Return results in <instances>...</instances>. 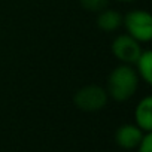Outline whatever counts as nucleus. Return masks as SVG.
Returning a JSON list of instances; mask_svg holds the SVG:
<instances>
[{"label":"nucleus","mask_w":152,"mask_h":152,"mask_svg":"<svg viewBox=\"0 0 152 152\" xmlns=\"http://www.w3.org/2000/svg\"><path fill=\"white\" fill-rule=\"evenodd\" d=\"M107 91L100 85H85L73 96L75 106L84 112H97L107 104Z\"/></svg>","instance_id":"nucleus-2"},{"label":"nucleus","mask_w":152,"mask_h":152,"mask_svg":"<svg viewBox=\"0 0 152 152\" xmlns=\"http://www.w3.org/2000/svg\"><path fill=\"white\" fill-rule=\"evenodd\" d=\"M134 118L139 128H142L146 133L152 130V97L148 96L143 100H140L134 110Z\"/></svg>","instance_id":"nucleus-6"},{"label":"nucleus","mask_w":152,"mask_h":152,"mask_svg":"<svg viewBox=\"0 0 152 152\" xmlns=\"http://www.w3.org/2000/svg\"><path fill=\"white\" fill-rule=\"evenodd\" d=\"M116 2H121V3H131V2H136V0H116Z\"/></svg>","instance_id":"nucleus-11"},{"label":"nucleus","mask_w":152,"mask_h":152,"mask_svg":"<svg viewBox=\"0 0 152 152\" xmlns=\"http://www.w3.org/2000/svg\"><path fill=\"white\" fill-rule=\"evenodd\" d=\"M143 130L139 128L137 125H133V124H125V125H121L116 133H115V140L116 143L124 148V149H133V148H137L139 143L142 142L143 139Z\"/></svg>","instance_id":"nucleus-5"},{"label":"nucleus","mask_w":152,"mask_h":152,"mask_svg":"<svg viewBox=\"0 0 152 152\" xmlns=\"http://www.w3.org/2000/svg\"><path fill=\"white\" fill-rule=\"evenodd\" d=\"M139 88V75L130 64L115 67L107 78V96L116 102L131 99Z\"/></svg>","instance_id":"nucleus-1"},{"label":"nucleus","mask_w":152,"mask_h":152,"mask_svg":"<svg viewBox=\"0 0 152 152\" xmlns=\"http://www.w3.org/2000/svg\"><path fill=\"white\" fill-rule=\"evenodd\" d=\"M79 3L88 12H100L107 8L109 0H79Z\"/></svg>","instance_id":"nucleus-9"},{"label":"nucleus","mask_w":152,"mask_h":152,"mask_svg":"<svg viewBox=\"0 0 152 152\" xmlns=\"http://www.w3.org/2000/svg\"><path fill=\"white\" fill-rule=\"evenodd\" d=\"M97 26L103 31H115L122 26V15L113 9H103L99 12Z\"/></svg>","instance_id":"nucleus-7"},{"label":"nucleus","mask_w":152,"mask_h":152,"mask_svg":"<svg viewBox=\"0 0 152 152\" xmlns=\"http://www.w3.org/2000/svg\"><path fill=\"white\" fill-rule=\"evenodd\" d=\"M122 26L128 34L140 43H146L152 39V17L146 11H131L122 17Z\"/></svg>","instance_id":"nucleus-3"},{"label":"nucleus","mask_w":152,"mask_h":152,"mask_svg":"<svg viewBox=\"0 0 152 152\" xmlns=\"http://www.w3.org/2000/svg\"><path fill=\"white\" fill-rule=\"evenodd\" d=\"M136 72L139 78L143 79L146 84H152V52L151 51H142L139 58L136 60Z\"/></svg>","instance_id":"nucleus-8"},{"label":"nucleus","mask_w":152,"mask_h":152,"mask_svg":"<svg viewBox=\"0 0 152 152\" xmlns=\"http://www.w3.org/2000/svg\"><path fill=\"white\" fill-rule=\"evenodd\" d=\"M139 152H152V136L151 131L146 133L142 139V142L139 143Z\"/></svg>","instance_id":"nucleus-10"},{"label":"nucleus","mask_w":152,"mask_h":152,"mask_svg":"<svg viewBox=\"0 0 152 152\" xmlns=\"http://www.w3.org/2000/svg\"><path fill=\"white\" fill-rule=\"evenodd\" d=\"M112 54L122 64H134L142 54L140 42H137L130 34H119L112 42Z\"/></svg>","instance_id":"nucleus-4"}]
</instances>
